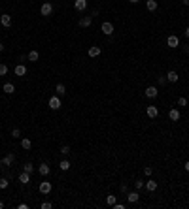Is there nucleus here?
<instances>
[{
	"mask_svg": "<svg viewBox=\"0 0 189 209\" xmlns=\"http://www.w3.org/2000/svg\"><path fill=\"white\" fill-rule=\"evenodd\" d=\"M13 160H15V155H13V153H8V155L2 157V160H0V166L8 168V166H12V164H13Z\"/></svg>",
	"mask_w": 189,
	"mask_h": 209,
	"instance_id": "1",
	"label": "nucleus"
},
{
	"mask_svg": "<svg viewBox=\"0 0 189 209\" xmlns=\"http://www.w3.org/2000/svg\"><path fill=\"white\" fill-rule=\"evenodd\" d=\"M166 45H168L170 49H176V47H180V38H178L176 34H170L168 38H166Z\"/></svg>",
	"mask_w": 189,
	"mask_h": 209,
	"instance_id": "2",
	"label": "nucleus"
},
{
	"mask_svg": "<svg viewBox=\"0 0 189 209\" xmlns=\"http://www.w3.org/2000/svg\"><path fill=\"white\" fill-rule=\"evenodd\" d=\"M40 13H42L43 17H49V15L53 13V6H51V2H43V4L40 6Z\"/></svg>",
	"mask_w": 189,
	"mask_h": 209,
	"instance_id": "3",
	"label": "nucleus"
},
{
	"mask_svg": "<svg viewBox=\"0 0 189 209\" xmlns=\"http://www.w3.org/2000/svg\"><path fill=\"white\" fill-rule=\"evenodd\" d=\"M61 96H51L49 98V109H53V111H57V109H61Z\"/></svg>",
	"mask_w": 189,
	"mask_h": 209,
	"instance_id": "4",
	"label": "nucleus"
},
{
	"mask_svg": "<svg viewBox=\"0 0 189 209\" xmlns=\"http://www.w3.org/2000/svg\"><path fill=\"white\" fill-rule=\"evenodd\" d=\"M100 30H102V34L112 36V34H114V25H112V23H108V21H104V23L100 25Z\"/></svg>",
	"mask_w": 189,
	"mask_h": 209,
	"instance_id": "5",
	"label": "nucleus"
},
{
	"mask_svg": "<svg viewBox=\"0 0 189 209\" xmlns=\"http://www.w3.org/2000/svg\"><path fill=\"white\" fill-rule=\"evenodd\" d=\"M51 189H53V185H51L49 181H42V183H40V186H38L40 194H49V192H51Z\"/></svg>",
	"mask_w": 189,
	"mask_h": 209,
	"instance_id": "6",
	"label": "nucleus"
},
{
	"mask_svg": "<svg viewBox=\"0 0 189 209\" xmlns=\"http://www.w3.org/2000/svg\"><path fill=\"white\" fill-rule=\"evenodd\" d=\"M100 53H102V49L98 47V45H93V47H89V51H87V55L91 59H96V57H100Z\"/></svg>",
	"mask_w": 189,
	"mask_h": 209,
	"instance_id": "7",
	"label": "nucleus"
},
{
	"mask_svg": "<svg viewBox=\"0 0 189 209\" xmlns=\"http://www.w3.org/2000/svg\"><path fill=\"white\" fill-rule=\"evenodd\" d=\"M38 173H40V175H43V177H46V175H49V173H51V168H49V164L42 162L40 166H38Z\"/></svg>",
	"mask_w": 189,
	"mask_h": 209,
	"instance_id": "8",
	"label": "nucleus"
},
{
	"mask_svg": "<svg viewBox=\"0 0 189 209\" xmlns=\"http://www.w3.org/2000/svg\"><path fill=\"white\" fill-rule=\"evenodd\" d=\"M140 200V194L136 192V190H130V192H127V202L129 204H136Z\"/></svg>",
	"mask_w": 189,
	"mask_h": 209,
	"instance_id": "9",
	"label": "nucleus"
},
{
	"mask_svg": "<svg viewBox=\"0 0 189 209\" xmlns=\"http://www.w3.org/2000/svg\"><path fill=\"white\" fill-rule=\"evenodd\" d=\"M91 23H93V15H83V17L80 19V27H81V28L91 27Z\"/></svg>",
	"mask_w": 189,
	"mask_h": 209,
	"instance_id": "10",
	"label": "nucleus"
},
{
	"mask_svg": "<svg viewBox=\"0 0 189 209\" xmlns=\"http://www.w3.org/2000/svg\"><path fill=\"white\" fill-rule=\"evenodd\" d=\"M146 113H148L149 119H157V117H159V109L155 107V106H148V107H146Z\"/></svg>",
	"mask_w": 189,
	"mask_h": 209,
	"instance_id": "11",
	"label": "nucleus"
},
{
	"mask_svg": "<svg viewBox=\"0 0 189 209\" xmlns=\"http://www.w3.org/2000/svg\"><path fill=\"white\" fill-rule=\"evenodd\" d=\"M144 94H146L148 98H157V94H159V91H157V87H148L146 91H144Z\"/></svg>",
	"mask_w": 189,
	"mask_h": 209,
	"instance_id": "12",
	"label": "nucleus"
},
{
	"mask_svg": "<svg viewBox=\"0 0 189 209\" xmlns=\"http://www.w3.org/2000/svg\"><path fill=\"white\" fill-rule=\"evenodd\" d=\"M0 25H2V27H12V15L2 13V15H0Z\"/></svg>",
	"mask_w": 189,
	"mask_h": 209,
	"instance_id": "13",
	"label": "nucleus"
},
{
	"mask_svg": "<svg viewBox=\"0 0 189 209\" xmlns=\"http://www.w3.org/2000/svg\"><path fill=\"white\" fill-rule=\"evenodd\" d=\"M74 8L77 12H85L87 9V0H74Z\"/></svg>",
	"mask_w": 189,
	"mask_h": 209,
	"instance_id": "14",
	"label": "nucleus"
},
{
	"mask_svg": "<svg viewBox=\"0 0 189 209\" xmlns=\"http://www.w3.org/2000/svg\"><path fill=\"white\" fill-rule=\"evenodd\" d=\"M13 72H15V75H17V77H23V75L27 74V66H25V64H17Z\"/></svg>",
	"mask_w": 189,
	"mask_h": 209,
	"instance_id": "15",
	"label": "nucleus"
},
{
	"mask_svg": "<svg viewBox=\"0 0 189 209\" xmlns=\"http://www.w3.org/2000/svg\"><path fill=\"white\" fill-rule=\"evenodd\" d=\"M180 117H182V115H180V109L172 107L170 111H168V119H170V121H180Z\"/></svg>",
	"mask_w": 189,
	"mask_h": 209,
	"instance_id": "16",
	"label": "nucleus"
},
{
	"mask_svg": "<svg viewBox=\"0 0 189 209\" xmlns=\"http://www.w3.org/2000/svg\"><path fill=\"white\" fill-rule=\"evenodd\" d=\"M19 183H21V185H28V183H30V173H27V171L19 173Z\"/></svg>",
	"mask_w": 189,
	"mask_h": 209,
	"instance_id": "17",
	"label": "nucleus"
},
{
	"mask_svg": "<svg viewBox=\"0 0 189 209\" xmlns=\"http://www.w3.org/2000/svg\"><path fill=\"white\" fill-rule=\"evenodd\" d=\"M55 94H57V96H64L66 94V87L62 83H57V85H55Z\"/></svg>",
	"mask_w": 189,
	"mask_h": 209,
	"instance_id": "18",
	"label": "nucleus"
},
{
	"mask_svg": "<svg viewBox=\"0 0 189 209\" xmlns=\"http://www.w3.org/2000/svg\"><path fill=\"white\" fill-rule=\"evenodd\" d=\"M178 79H180V75H178L174 70H170L168 74H166V81H170V83H176Z\"/></svg>",
	"mask_w": 189,
	"mask_h": 209,
	"instance_id": "19",
	"label": "nucleus"
},
{
	"mask_svg": "<svg viewBox=\"0 0 189 209\" xmlns=\"http://www.w3.org/2000/svg\"><path fill=\"white\" fill-rule=\"evenodd\" d=\"M27 57H28V60H30V62H36V60L40 59V53H38L36 49H32V51H28Z\"/></svg>",
	"mask_w": 189,
	"mask_h": 209,
	"instance_id": "20",
	"label": "nucleus"
},
{
	"mask_svg": "<svg viewBox=\"0 0 189 209\" xmlns=\"http://www.w3.org/2000/svg\"><path fill=\"white\" fill-rule=\"evenodd\" d=\"M146 8H148V12H155V9L159 8L157 0H148V2H146Z\"/></svg>",
	"mask_w": 189,
	"mask_h": 209,
	"instance_id": "21",
	"label": "nucleus"
},
{
	"mask_svg": "<svg viewBox=\"0 0 189 209\" xmlns=\"http://www.w3.org/2000/svg\"><path fill=\"white\" fill-rule=\"evenodd\" d=\"M6 94H13L15 92V85L13 83H4V89H2Z\"/></svg>",
	"mask_w": 189,
	"mask_h": 209,
	"instance_id": "22",
	"label": "nucleus"
},
{
	"mask_svg": "<svg viewBox=\"0 0 189 209\" xmlns=\"http://www.w3.org/2000/svg\"><path fill=\"white\" fill-rule=\"evenodd\" d=\"M70 166H72V164H70L68 160H66V158H62V160L59 162V168H61L62 171H68V170H70Z\"/></svg>",
	"mask_w": 189,
	"mask_h": 209,
	"instance_id": "23",
	"label": "nucleus"
},
{
	"mask_svg": "<svg viewBox=\"0 0 189 209\" xmlns=\"http://www.w3.org/2000/svg\"><path fill=\"white\" fill-rule=\"evenodd\" d=\"M21 147H23L25 151H28V149L32 147V141H30L28 138H21Z\"/></svg>",
	"mask_w": 189,
	"mask_h": 209,
	"instance_id": "24",
	"label": "nucleus"
},
{
	"mask_svg": "<svg viewBox=\"0 0 189 209\" xmlns=\"http://www.w3.org/2000/svg\"><path fill=\"white\" fill-rule=\"evenodd\" d=\"M144 186H146V189H148L149 192H153L155 189H157V181H153V179H149V181H146V185H144Z\"/></svg>",
	"mask_w": 189,
	"mask_h": 209,
	"instance_id": "25",
	"label": "nucleus"
},
{
	"mask_svg": "<svg viewBox=\"0 0 189 209\" xmlns=\"http://www.w3.org/2000/svg\"><path fill=\"white\" fill-rule=\"evenodd\" d=\"M8 186H9V181L6 177H0V189L4 190V189H8Z\"/></svg>",
	"mask_w": 189,
	"mask_h": 209,
	"instance_id": "26",
	"label": "nucleus"
},
{
	"mask_svg": "<svg viewBox=\"0 0 189 209\" xmlns=\"http://www.w3.org/2000/svg\"><path fill=\"white\" fill-rule=\"evenodd\" d=\"M178 106H180V107H185L187 106V98L185 96H180V98H178V102H176Z\"/></svg>",
	"mask_w": 189,
	"mask_h": 209,
	"instance_id": "27",
	"label": "nucleus"
},
{
	"mask_svg": "<svg viewBox=\"0 0 189 209\" xmlns=\"http://www.w3.org/2000/svg\"><path fill=\"white\" fill-rule=\"evenodd\" d=\"M23 171H27V173H32V171H34V166H32L30 162H27L25 166H23Z\"/></svg>",
	"mask_w": 189,
	"mask_h": 209,
	"instance_id": "28",
	"label": "nucleus"
},
{
	"mask_svg": "<svg viewBox=\"0 0 189 209\" xmlns=\"http://www.w3.org/2000/svg\"><path fill=\"white\" fill-rule=\"evenodd\" d=\"M61 155H62V157H68V155H70V147H68V145H62V147H61Z\"/></svg>",
	"mask_w": 189,
	"mask_h": 209,
	"instance_id": "29",
	"label": "nucleus"
},
{
	"mask_svg": "<svg viewBox=\"0 0 189 209\" xmlns=\"http://www.w3.org/2000/svg\"><path fill=\"white\" fill-rule=\"evenodd\" d=\"M106 204H108L110 207H112V205L115 204V196H112V194H110V196H106Z\"/></svg>",
	"mask_w": 189,
	"mask_h": 209,
	"instance_id": "30",
	"label": "nucleus"
},
{
	"mask_svg": "<svg viewBox=\"0 0 189 209\" xmlns=\"http://www.w3.org/2000/svg\"><path fill=\"white\" fill-rule=\"evenodd\" d=\"M12 138H13V139H19V138H21V130H19V128H13V130H12Z\"/></svg>",
	"mask_w": 189,
	"mask_h": 209,
	"instance_id": "31",
	"label": "nucleus"
},
{
	"mask_svg": "<svg viewBox=\"0 0 189 209\" xmlns=\"http://www.w3.org/2000/svg\"><path fill=\"white\" fill-rule=\"evenodd\" d=\"M151 173H153V168H151V166H146V168H144V175H148V177H149Z\"/></svg>",
	"mask_w": 189,
	"mask_h": 209,
	"instance_id": "32",
	"label": "nucleus"
},
{
	"mask_svg": "<svg viewBox=\"0 0 189 209\" xmlns=\"http://www.w3.org/2000/svg\"><path fill=\"white\" fill-rule=\"evenodd\" d=\"M8 74V66L6 64H0V75H6Z\"/></svg>",
	"mask_w": 189,
	"mask_h": 209,
	"instance_id": "33",
	"label": "nucleus"
},
{
	"mask_svg": "<svg viewBox=\"0 0 189 209\" xmlns=\"http://www.w3.org/2000/svg\"><path fill=\"white\" fill-rule=\"evenodd\" d=\"M40 207H42V209H51V207H53V204H51V202H43Z\"/></svg>",
	"mask_w": 189,
	"mask_h": 209,
	"instance_id": "34",
	"label": "nucleus"
},
{
	"mask_svg": "<svg viewBox=\"0 0 189 209\" xmlns=\"http://www.w3.org/2000/svg\"><path fill=\"white\" fill-rule=\"evenodd\" d=\"M144 185H146V183H144V181H136V183H134V189H136V190H140V189H142Z\"/></svg>",
	"mask_w": 189,
	"mask_h": 209,
	"instance_id": "35",
	"label": "nucleus"
},
{
	"mask_svg": "<svg viewBox=\"0 0 189 209\" xmlns=\"http://www.w3.org/2000/svg\"><path fill=\"white\" fill-rule=\"evenodd\" d=\"M121 192H125V194L129 192V185H127V183H123V185H121Z\"/></svg>",
	"mask_w": 189,
	"mask_h": 209,
	"instance_id": "36",
	"label": "nucleus"
},
{
	"mask_svg": "<svg viewBox=\"0 0 189 209\" xmlns=\"http://www.w3.org/2000/svg\"><path fill=\"white\" fill-rule=\"evenodd\" d=\"M166 83V77H163V75H159V85H164Z\"/></svg>",
	"mask_w": 189,
	"mask_h": 209,
	"instance_id": "37",
	"label": "nucleus"
},
{
	"mask_svg": "<svg viewBox=\"0 0 189 209\" xmlns=\"http://www.w3.org/2000/svg\"><path fill=\"white\" fill-rule=\"evenodd\" d=\"M183 32H185V38H187V40H189V27H187V28H185V30H183Z\"/></svg>",
	"mask_w": 189,
	"mask_h": 209,
	"instance_id": "38",
	"label": "nucleus"
},
{
	"mask_svg": "<svg viewBox=\"0 0 189 209\" xmlns=\"http://www.w3.org/2000/svg\"><path fill=\"white\" fill-rule=\"evenodd\" d=\"M185 171H187V173H189V160H187V162H185Z\"/></svg>",
	"mask_w": 189,
	"mask_h": 209,
	"instance_id": "39",
	"label": "nucleus"
},
{
	"mask_svg": "<svg viewBox=\"0 0 189 209\" xmlns=\"http://www.w3.org/2000/svg\"><path fill=\"white\" fill-rule=\"evenodd\" d=\"M183 51H185V53L189 55V45H183Z\"/></svg>",
	"mask_w": 189,
	"mask_h": 209,
	"instance_id": "40",
	"label": "nucleus"
},
{
	"mask_svg": "<svg viewBox=\"0 0 189 209\" xmlns=\"http://www.w3.org/2000/svg\"><path fill=\"white\" fill-rule=\"evenodd\" d=\"M182 4L183 6H189V0H182Z\"/></svg>",
	"mask_w": 189,
	"mask_h": 209,
	"instance_id": "41",
	"label": "nucleus"
},
{
	"mask_svg": "<svg viewBox=\"0 0 189 209\" xmlns=\"http://www.w3.org/2000/svg\"><path fill=\"white\" fill-rule=\"evenodd\" d=\"M2 51H4V43H2V41H0V53H2Z\"/></svg>",
	"mask_w": 189,
	"mask_h": 209,
	"instance_id": "42",
	"label": "nucleus"
},
{
	"mask_svg": "<svg viewBox=\"0 0 189 209\" xmlns=\"http://www.w3.org/2000/svg\"><path fill=\"white\" fill-rule=\"evenodd\" d=\"M129 2H130V4H136V2H138V0H129Z\"/></svg>",
	"mask_w": 189,
	"mask_h": 209,
	"instance_id": "43",
	"label": "nucleus"
},
{
	"mask_svg": "<svg viewBox=\"0 0 189 209\" xmlns=\"http://www.w3.org/2000/svg\"><path fill=\"white\" fill-rule=\"evenodd\" d=\"M2 207H4V202H0V209H2Z\"/></svg>",
	"mask_w": 189,
	"mask_h": 209,
	"instance_id": "44",
	"label": "nucleus"
}]
</instances>
